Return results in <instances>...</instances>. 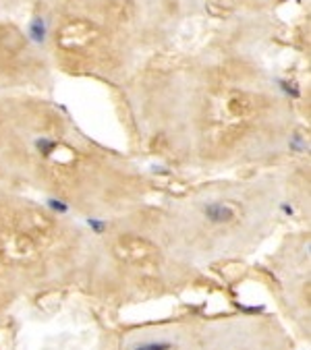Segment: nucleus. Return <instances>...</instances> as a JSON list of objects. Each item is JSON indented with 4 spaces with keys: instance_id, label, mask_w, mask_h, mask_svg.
<instances>
[{
    "instance_id": "f257e3e1",
    "label": "nucleus",
    "mask_w": 311,
    "mask_h": 350,
    "mask_svg": "<svg viewBox=\"0 0 311 350\" xmlns=\"http://www.w3.org/2000/svg\"><path fill=\"white\" fill-rule=\"evenodd\" d=\"M114 253L120 261H127L131 266H143V264H153L156 261V251L151 242L137 238V236H125L114 244Z\"/></svg>"
},
{
    "instance_id": "f03ea898",
    "label": "nucleus",
    "mask_w": 311,
    "mask_h": 350,
    "mask_svg": "<svg viewBox=\"0 0 311 350\" xmlns=\"http://www.w3.org/2000/svg\"><path fill=\"white\" fill-rule=\"evenodd\" d=\"M98 38V29L88 21H71L58 31V46L64 50H79L90 46Z\"/></svg>"
},
{
    "instance_id": "7ed1b4c3",
    "label": "nucleus",
    "mask_w": 311,
    "mask_h": 350,
    "mask_svg": "<svg viewBox=\"0 0 311 350\" xmlns=\"http://www.w3.org/2000/svg\"><path fill=\"white\" fill-rule=\"evenodd\" d=\"M203 212H205V218L210 220V222H214V224L230 222L232 216H235L232 209H230L226 203H220V201H216V203H207Z\"/></svg>"
},
{
    "instance_id": "20e7f679",
    "label": "nucleus",
    "mask_w": 311,
    "mask_h": 350,
    "mask_svg": "<svg viewBox=\"0 0 311 350\" xmlns=\"http://www.w3.org/2000/svg\"><path fill=\"white\" fill-rule=\"evenodd\" d=\"M172 346L168 342H149V344H141L137 346L135 350H170Z\"/></svg>"
},
{
    "instance_id": "39448f33",
    "label": "nucleus",
    "mask_w": 311,
    "mask_h": 350,
    "mask_svg": "<svg viewBox=\"0 0 311 350\" xmlns=\"http://www.w3.org/2000/svg\"><path fill=\"white\" fill-rule=\"evenodd\" d=\"M48 205L54 209V212H58V214H64V212H68V205L66 203H62V201H58V199H50L48 201Z\"/></svg>"
},
{
    "instance_id": "423d86ee",
    "label": "nucleus",
    "mask_w": 311,
    "mask_h": 350,
    "mask_svg": "<svg viewBox=\"0 0 311 350\" xmlns=\"http://www.w3.org/2000/svg\"><path fill=\"white\" fill-rule=\"evenodd\" d=\"M33 36H36V40H44V23L38 19L36 23H33Z\"/></svg>"
},
{
    "instance_id": "0eeeda50",
    "label": "nucleus",
    "mask_w": 311,
    "mask_h": 350,
    "mask_svg": "<svg viewBox=\"0 0 311 350\" xmlns=\"http://www.w3.org/2000/svg\"><path fill=\"white\" fill-rule=\"evenodd\" d=\"M88 224L92 226V228H94L96 232H104V228H106V222L96 220V218H90V220H88Z\"/></svg>"
}]
</instances>
